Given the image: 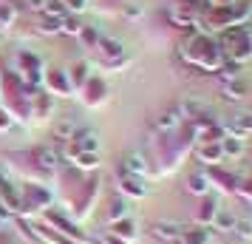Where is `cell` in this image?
Segmentation results:
<instances>
[{"mask_svg": "<svg viewBox=\"0 0 252 244\" xmlns=\"http://www.w3.org/2000/svg\"><path fill=\"white\" fill-rule=\"evenodd\" d=\"M224 48H227V57L235 60V63H244V60L252 57V29L247 26H235L224 35Z\"/></svg>", "mask_w": 252, "mask_h": 244, "instance_id": "obj_1", "label": "cell"}, {"mask_svg": "<svg viewBox=\"0 0 252 244\" xmlns=\"http://www.w3.org/2000/svg\"><path fill=\"white\" fill-rule=\"evenodd\" d=\"M187 230L184 224H176V221H156L153 224V236L156 239H167V242H182V233Z\"/></svg>", "mask_w": 252, "mask_h": 244, "instance_id": "obj_2", "label": "cell"}, {"mask_svg": "<svg viewBox=\"0 0 252 244\" xmlns=\"http://www.w3.org/2000/svg\"><path fill=\"white\" fill-rule=\"evenodd\" d=\"M198 159L204 165H221L224 162V151H221V142H201V148H198Z\"/></svg>", "mask_w": 252, "mask_h": 244, "instance_id": "obj_3", "label": "cell"}, {"mask_svg": "<svg viewBox=\"0 0 252 244\" xmlns=\"http://www.w3.org/2000/svg\"><path fill=\"white\" fill-rule=\"evenodd\" d=\"M216 213H218V202L213 196H204L201 199V210L195 213V221H198L201 227H210L213 219H216Z\"/></svg>", "mask_w": 252, "mask_h": 244, "instance_id": "obj_4", "label": "cell"}, {"mask_svg": "<svg viewBox=\"0 0 252 244\" xmlns=\"http://www.w3.org/2000/svg\"><path fill=\"white\" fill-rule=\"evenodd\" d=\"M119 187H122V193H127V196H145V193H148V185L142 182V176H127V174H122V182H119Z\"/></svg>", "mask_w": 252, "mask_h": 244, "instance_id": "obj_5", "label": "cell"}, {"mask_svg": "<svg viewBox=\"0 0 252 244\" xmlns=\"http://www.w3.org/2000/svg\"><path fill=\"white\" fill-rule=\"evenodd\" d=\"M122 171H125L127 176H145L148 162H145V156H142V153H127L125 162H122Z\"/></svg>", "mask_w": 252, "mask_h": 244, "instance_id": "obj_6", "label": "cell"}, {"mask_svg": "<svg viewBox=\"0 0 252 244\" xmlns=\"http://www.w3.org/2000/svg\"><path fill=\"white\" fill-rule=\"evenodd\" d=\"M235 221H238V216H235V213L218 208L216 219H213V224H210V227H216V230H221V233H232V230H235Z\"/></svg>", "mask_w": 252, "mask_h": 244, "instance_id": "obj_7", "label": "cell"}, {"mask_svg": "<svg viewBox=\"0 0 252 244\" xmlns=\"http://www.w3.org/2000/svg\"><path fill=\"white\" fill-rule=\"evenodd\" d=\"M210 176L207 174H193L190 176V179H187V190H190V193H195V196H210Z\"/></svg>", "mask_w": 252, "mask_h": 244, "instance_id": "obj_8", "label": "cell"}, {"mask_svg": "<svg viewBox=\"0 0 252 244\" xmlns=\"http://www.w3.org/2000/svg\"><path fill=\"white\" fill-rule=\"evenodd\" d=\"M221 151H224V159H227V156H241V153H244V137L224 134V139H221Z\"/></svg>", "mask_w": 252, "mask_h": 244, "instance_id": "obj_9", "label": "cell"}, {"mask_svg": "<svg viewBox=\"0 0 252 244\" xmlns=\"http://www.w3.org/2000/svg\"><path fill=\"white\" fill-rule=\"evenodd\" d=\"M54 137L57 139H77V122L74 119H60L57 125H54Z\"/></svg>", "mask_w": 252, "mask_h": 244, "instance_id": "obj_10", "label": "cell"}, {"mask_svg": "<svg viewBox=\"0 0 252 244\" xmlns=\"http://www.w3.org/2000/svg\"><path fill=\"white\" fill-rule=\"evenodd\" d=\"M182 242L184 244H207L210 242V230H207V227H193V230L187 227V230L182 233Z\"/></svg>", "mask_w": 252, "mask_h": 244, "instance_id": "obj_11", "label": "cell"}, {"mask_svg": "<svg viewBox=\"0 0 252 244\" xmlns=\"http://www.w3.org/2000/svg\"><path fill=\"white\" fill-rule=\"evenodd\" d=\"M34 159H37L40 168H48V171H51V168L57 165V153H54V148H37Z\"/></svg>", "mask_w": 252, "mask_h": 244, "instance_id": "obj_12", "label": "cell"}, {"mask_svg": "<svg viewBox=\"0 0 252 244\" xmlns=\"http://www.w3.org/2000/svg\"><path fill=\"white\" fill-rule=\"evenodd\" d=\"M96 148H99V137L94 131L80 134V153H96Z\"/></svg>", "mask_w": 252, "mask_h": 244, "instance_id": "obj_13", "label": "cell"}, {"mask_svg": "<svg viewBox=\"0 0 252 244\" xmlns=\"http://www.w3.org/2000/svg\"><path fill=\"white\" fill-rule=\"evenodd\" d=\"M114 233L116 236H122V239H136V224L125 216V219L114 221Z\"/></svg>", "mask_w": 252, "mask_h": 244, "instance_id": "obj_14", "label": "cell"}, {"mask_svg": "<svg viewBox=\"0 0 252 244\" xmlns=\"http://www.w3.org/2000/svg\"><path fill=\"white\" fill-rule=\"evenodd\" d=\"M232 233H235L238 239H244V242H252V219H238Z\"/></svg>", "mask_w": 252, "mask_h": 244, "instance_id": "obj_15", "label": "cell"}, {"mask_svg": "<svg viewBox=\"0 0 252 244\" xmlns=\"http://www.w3.org/2000/svg\"><path fill=\"white\" fill-rule=\"evenodd\" d=\"M108 216H111L114 221L125 219L127 216V202L125 199H114V202H111V210H108Z\"/></svg>", "mask_w": 252, "mask_h": 244, "instance_id": "obj_16", "label": "cell"}, {"mask_svg": "<svg viewBox=\"0 0 252 244\" xmlns=\"http://www.w3.org/2000/svg\"><path fill=\"white\" fill-rule=\"evenodd\" d=\"M99 46H102V51L108 54V57H122V43L119 40H99Z\"/></svg>", "mask_w": 252, "mask_h": 244, "instance_id": "obj_17", "label": "cell"}, {"mask_svg": "<svg viewBox=\"0 0 252 244\" xmlns=\"http://www.w3.org/2000/svg\"><path fill=\"white\" fill-rule=\"evenodd\" d=\"M224 97H229V100H241V97H244V91H247V88H244V82H235V80H229L227 85H224Z\"/></svg>", "mask_w": 252, "mask_h": 244, "instance_id": "obj_18", "label": "cell"}, {"mask_svg": "<svg viewBox=\"0 0 252 244\" xmlns=\"http://www.w3.org/2000/svg\"><path fill=\"white\" fill-rule=\"evenodd\" d=\"M77 165L80 168H96V153H77Z\"/></svg>", "mask_w": 252, "mask_h": 244, "instance_id": "obj_19", "label": "cell"}, {"mask_svg": "<svg viewBox=\"0 0 252 244\" xmlns=\"http://www.w3.org/2000/svg\"><path fill=\"white\" fill-rule=\"evenodd\" d=\"M60 32H65V35H80V32H82V26L77 23V20H68V17H65V20H63V29H60Z\"/></svg>", "mask_w": 252, "mask_h": 244, "instance_id": "obj_20", "label": "cell"}, {"mask_svg": "<svg viewBox=\"0 0 252 244\" xmlns=\"http://www.w3.org/2000/svg\"><path fill=\"white\" fill-rule=\"evenodd\" d=\"M210 3L218 9V6H229V3H235V0H210Z\"/></svg>", "mask_w": 252, "mask_h": 244, "instance_id": "obj_21", "label": "cell"}, {"mask_svg": "<svg viewBox=\"0 0 252 244\" xmlns=\"http://www.w3.org/2000/svg\"><path fill=\"white\" fill-rule=\"evenodd\" d=\"M74 77H77V80H82V77H85V66H77V74H74Z\"/></svg>", "mask_w": 252, "mask_h": 244, "instance_id": "obj_22", "label": "cell"}]
</instances>
